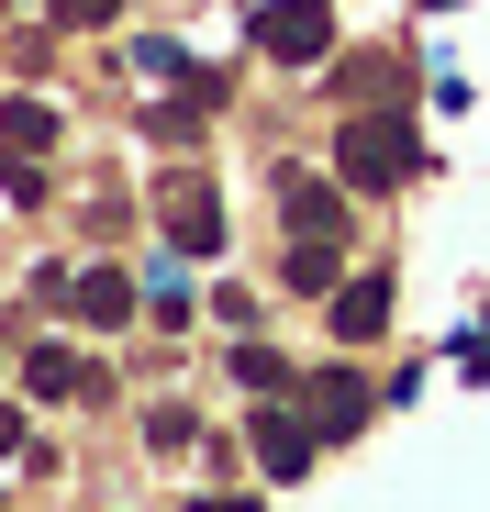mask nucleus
Masks as SVG:
<instances>
[{
    "instance_id": "obj_18",
    "label": "nucleus",
    "mask_w": 490,
    "mask_h": 512,
    "mask_svg": "<svg viewBox=\"0 0 490 512\" xmlns=\"http://www.w3.org/2000/svg\"><path fill=\"white\" fill-rule=\"evenodd\" d=\"M190 512H268V501H245V490H201Z\"/></svg>"
},
{
    "instance_id": "obj_16",
    "label": "nucleus",
    "mask_w": 490,
    "mask_h": 512,
    "mask_svg": "<svg viewBox=\"0 0 490 512\" xmlns=\"http://www.w3.org/2000/svg\"><path fill=\"white\" fill-rule=\"evenodd\" d=\"M90 23H123V0H56V34H90Z\"/></svg>"
},
{
    "instance_id": "obj_19",
    "label": "nucleus",
    "mask_w": 490,
    "mask_h": 512,
    "mask_svg": "<svg viewBox=\"0 0 490 512\" xmlns=\"http://www.w3.org/2000/svg\"><path fill=\"white\" fill-rule=\"evenodd\" d=\"M23 446H34V435H23V412H0V457H23Z\"/></svg>"
},
{
    "instance_id": "obj_7",
    "label": "nucleus",
    "mask_w": 490,
    "mask_h": 512,
    "mask_svg": "<svg viewBox=\"0 0 490 512\" xmlns=\"http://www.w3.org/2000/svg\"><path fill=\"white\" fill-rule=\"evenodd\" d=\"M56 312H78L90 334H123V323L145 312V290H134L123 268H67V301H56Z\"/></svg>"
},
{
    "instance_id": "obj_4",
    "label": "nucleus",
    "mask_w": 490,
    "mask_h": 512,
    "mask_svg": "<svg viewBox=\"0 0 490 512\" xmlns=\"http://www.w3.org/2000/svg\"><path fill=\"white\" fill-rule=\"evenodd\" d=\"M279 223H290V245H346V179L290 167V179H279Z\"/></svg>"
},
{
    "instance_id": "obj_3",
    "label": "nucleus",
    "mask_w": 490,
    "mask_h": 512,
    "mask_svg": "<svg viewBox=\"0 0 490 512\" xmlns=\"http://www.w3.org/2000/svg\"><path fill=\"white\" fill-rule=\"evenodd\" d=\"M156 223H168V245H179V256H223V190L201 179V167L156 179Z\"/></svg>"
},
{
    "instance_id": "obj_6",
    "label": "nucleus",
    "mask_w": 490,
    "mask_h": 512,
    "mask_svg": "<svg viewBox=\"0 0 490 512\" xmlns=\"http://www.w3.org/2000/svg\"><path fill=\"white\" fill-rule=\"evenodd\" d=\"M245 446H257V468H268V479H312V457H323L312 412H290V401H268V412H257V435H245Z\"/></svg>"
},
{
    "instance_id": "obj_1",
    "label": "nucleus",
    "mask_w": 490,
    "mask_h": 512,
    "mask_svg": "<svg viewBox=\"0 0 490 512\" xmlns=\"http://www.w3.org/2000/svg\"><path fill=\"white\" fill-rule=\"evenodd\" d=\"M335 179L346 190H413L424 179V123L401 112V101H368L335 123Z\"/></svg>"
},
{
    "instance_id": "obj_2",
    "label": "nucleus",
    "mask_w": 490,
    "mask_h": 512,
    "mask_svg": "<svg viewBox=\"0 0 490 512\" xmlns=\"http://www.w3.org/2000/svg\"><path fill=\"white\" fill-rule=\"evenodd\" d=\"M335 0H257V12H245V45H257L268 67H323L335 56Z\"/></svg>"
},
{
    "instance_id": "obj_10",
    "label": "nucleus",
    "mask_w": 490,
    "mask_h": 512,
    "mask_svg": "<svg viewBox=\"0 0 490 512\" xmlns=\"http://www.w3.org/2000/svg\"><path fill=\"white\" fill-rule=\"evenodd\" d=\"M223 368H234V390H245V401H290V357H279V346H257V334H245Z\"/></svg>"
},
{
    "instance_id": "obj_12",
    "label": "nucleus",
    "mask_w": 490,
    "mask_h": 512,
    "mask_svg": "<svg viewBox=\"0 0 490 512\" xmlns=\"http://www.w3.org/2000/svg\"><path fill=\"white\" fill-rule=\"evenodd\" d=\"M134 67H145V78H201L179 34H134Z\"/></svg>"
},
{
    "instance_id": "obj_9",
    "label": "nucleus",
    "mask_w": 490,
    "mask_h": 512,
    "mask_svg": "<svg viewBox=\"0 0 490 512\" xmlns=\"http://www.w3.org/2000/svg\"><path fill=\"white\" fill-rule=\"evenodd\" d=\"M23 390H34V401H101V368L78 357V346H34V357H23Z\"/></svg>"
},
{
    "instance_id": "obj_13",
    "label": "nucleus",
    "mask_w": 490,
    "mask_h": 512,
    "mask_svg": "<svg viewBox=\"0 0 490 512\" xmlns=\"http://www.w3.org/2000/svg\"><path fill=\"white\" fill-rule=\"evenodd\" d=\"M190 435H201V423H190V412H179V401H156V412H145V446H156V457H179V446H190Z\"/></svg>"
},
{
    "instance_id": "obj_8",
    "label": "nucleus",
    "mask_w": 490,
    "mask_h": 512,
    "mask_svg": "<svg viewBox=\"0 0 490 512\" xmlns=\"http://www.w3.org/2000/svg\"><path fill=\"white\" fill-rule=\"evenodd\" d=\"M301 412H312V435H323V446H346L357 423H368V379H357V368H323Z\"/></svg>"
},
{
    "instance_id": "obj_5",
    "label": "nucleus",
    "mask_w": 490,
    "mask_h": 512,
    "mask_svg": "<svg viewBox=\"0 0 490 512\" xmlns=\"http://www.w3.org/2000/svg\"><path fill=\"white\" fill-rule=\"evenodd\" d=\"M323 323H335V346H379L390 334V268H357L323 290Z\"/></svg>"
},
{
    "instance_id": "obj_11",
    "label": "nucleus",
    "mask_w": 490,
    "mask_h": 512,
    "mask_svg": "<svg viewBox=\"0 0 490 512\" xmlns=\"http://www.w3.org/2000/svg\"><path fill=\"white\" fill-rule=\"evenodd\" d=\"M0 134H12L23 156H45V145H56L67 123H56V101H34V90H12V101H0Z\"/></svg>"
},
{
    "instance_id": "obj_17",
    "label": "nucleus",
    "mask_w": 490,
    "mask_h": 512,
    "mask_svg": "<svg viewBox=\"0 0 490 512\" xmlns=\"http://www.w3.org/2000/svg\"><path fill=\"white\" fill-rule=\"evenodd\" d=\"M457 357H468V379H490V323H479V334H457Z\"/></svg>"
},
{
    "instance_id": "obj_14",
    "label": "nucleus",
    "mask_w": 490,
    "mask_h": 512,
    "mask_svg": "<svg viewBox=\"0 0 490 512\" xmlns=\"http://www.w3.org/2000/svg\"><path fill=\"white\" fill-rule=\"evenodd\" d=\"M0 201H23V212H34V201H45V167H34V156H23V145H12V156H0Z\"/></svg>"
},
{
    "instance_id": "obj_15",
    "label": "nucleus",
    "mask_w": 490,
    "mask_h": 512,
    "mask_svg": "<svg viewBox=\"0 0 490 512\" xmlns=\"http://www.w3.org/2000/svg\"><path fill=\"white\" fill-rule=\"evenodd\" d=\"M145 312H156V323H190V279L156 268V279H145Z\"/></svg>"
}]
</instances>
